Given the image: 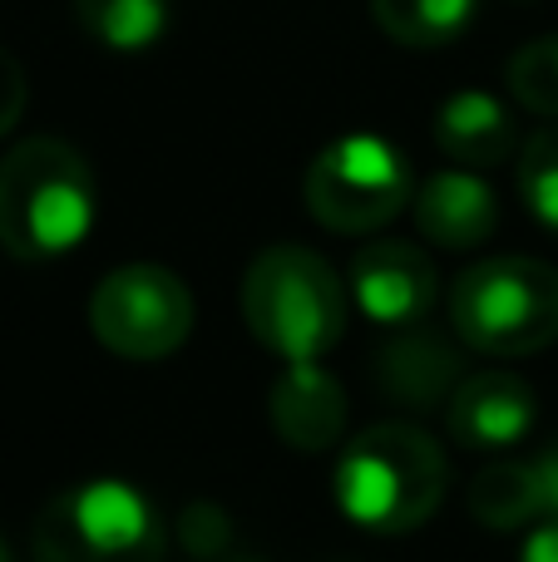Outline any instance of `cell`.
I'll list each match as a JSON object with an SVG mask.
<instances>
[{
    "mask_svg": "<svg viewBox=\"0 0 558 562\" xmlns=\"http://www.w3.org/2000/svg\"><path fill=\"white\" fill-rule=\"evenodd\" d=\"M94 227V173L65 138H25L0 158V247L49 262Z\"/></svg>",
    "mask_w": 558,
    "mask_h": 562,
    "instance_id": "cell-1",
    "label": "cell"
},
{
    "mask_svg": "<svg viewBox=\"0 0 558 562\" xmlns=\"http://www.w3.org/2000/svg\"><path fill=\"white\" fill-rule=\"evenodd\" d=\"M445 454L415 425H371L336 464V504L371 533H411L445 498Z\"/></svg>",
    "mask_w": 558,
    "mask_h": 562,
    "instance_id": "cell-2",
    "label": "cell"
},
{
    "mask_svg": "<svg viewBox=\"0 0 558 562\" xmlns=\"http://www.w3.org/2000/svg\"><path fill=\"white\" fill-rule=\"evenodd\" d=\"M243 321L272 356L322 360L346 330V286L312 247H267L243 277Z\"/></svg>",
    "mask_w": 558,
    "mask_h": 562,
    "instance_id": "cell-3",
    "label": "cell"
},
{
    "mask_svg": "<svg viewBox=\"0 0 558 562\" xmlns=\"http://www.w3.org/2000/svg\"><path fill=\"white\" fill-rule=\"evenodd\" d=\"M450 321L484 356H534L558 340V267L539 257H484L450 291Z\"/></svg>",
    "mask_w": 558,
    "mask_h": 562,
    "instance_id": "cell-4",
    "label": "cell"
},
{
    "mask_svg": "<svg viewBox=\"0 0 558 562\" xmlns=\"http://www.w3.org/2000/svg\"><path fill=\"white\" fill-rule=\"evenodd\" d=\"M35 562H164L158 508L124 479L59 488L35 518Z\"/></svg>",
    "mask_w": 558,
    "mask_h": 562,
    "instance_id": "cell-5",
    "label": "cell"
},
{
    "mask_svg": "<svg viewBox=\"0 0 558 562\" xmlns=\"http://www.w3.org/2000/svg\"><path fill=\"white\" fill-rule=\"evenodd\" d=\"M306 213L332 233H376L415 198L411 164L381 134H346L306 168Z\"/></svg>",
    "mask_w": 558,
    "mask_h": 562,
    "instance_id": "cell-6",
    "label": "cell"
},
{
    "mask_svg": "<svg viewBox=\"0 0 558 562\" xmlns=\"http://www.w3.org/2000/svg\"><path fill=\"white\" fill-rule=\"evenodd\" d=\"M89 326L99 346L124 360H164L193 330V296L168 267L129 262L89 296Z\"/></svg>",
    "mask_w": 558,
    "mask_h": 562,
    "instance_id": "cell-7",
    "label": "cell"
},
{
    "mask_svg": "<svg viewBox=\"0 0 558 562\" xmlns=\"http://www.w3.org/2000/svg\"><path fill=\"white\" fill-rule=\"evenodd\" d=\"M351 291L356 306L376 321V326H415L425 311L435 306V262L411 243H371L351 257Z\"/></svg>",
    "mask_w": 558,
    "mask_h": 562,
    "instance_id": "cell-8",
    "label": "cell"
},
{
    "mask_svg": "<svg viewBox=\"0 0 558 562\" xmlns=\"http://www.w3.org/2000/svg\"><path fill=\"white\" fill-rule=\"evenodd\" d=\"M534 390L524 385L510 370H484V375H465L455 385L445 419H450V435L460 449L475 454H504V449L524 445L534 429Z\"/></svg>",
    "mask_w": 558,
    "mask_h": 562,
    "instance_id": "cell-9",
    "label": "cell"
},
{
    "mask_svg": "<svg viewBox=\"0 0 558 562\" xmlns=\"http://www.w3.org/2000/svg\"><path fill=\"white\" fill-rule=\"evenodd\" d=\"M460 370H465L460 350L440 330L425 326V321L395 326L381 340V350H376V385H381V395L415 409V415H425L435 405H450L455 385L465 380Z\"/></svg>",
    "mask_w": 558,
    "mask_h": 562,
    "instance_id": "cell-10",
    "label": "cell"
},
{
    "mask_svg": "<svg viewBox=\"0 0 558 562\" xmlns=\"http://www.w3.org/2000/svg\"><path fill=\"white\" fill-rule=\"evenodd\" d=\"M470 514L490 533H514V528L558 518V445L534 459H504L475 474L470 484Z\"/></svg>",
    "mask_w": 558,
    "mask_h": 562,
    "instance_id": "cell-11",
    "label": "cell"
},
{
    "mask_svg": "<svg viewBox=\"0 0 558 562\" xmlns=\"http://www.w3.org/2000/svg\"><path fill=\"white\" fill-rule=\"evenodd\" d=\"M272 429L297 449V454H322L346 429V390L322 360H287L272 395Z\"/></svg>",
    "mask_w": 558,
    "mask_h": 562,
    "instance_id": "cell-12",
    "label": "cell"
},
{
    "mask_svg": "<svg viewBox=\"0 0 558 562\" xmlns=\"http://www.w3.org/2000/svg\"><path fill=\"white\" fill-rule=\"evenodd\" d=\"M415 227L445 252H470L500 227V203L490 183L470 168H445L415 188Z\"/></svg>",
    "mask_w": 558,
    "mask_h": 562,
    "instance_id": "cell-13",
    "label": "cell"
},
{
    "mask_svg": "<svg viewBox=\"0 0 558 562\" xmlns=\"http://www.w3.org/2000/svg\"><path fill=\"white\" fill-rule=\"evenodd\" d=\"M435 144H440L445 158L465 168H494L514 154L520 144V128H514L510 109L500 104L484 89H460L440 104L435 114Z\"/></svg>",
    "mask_w": 558,
    "mask_h": 562,
    "instance_id": "cell-14",
    "label": "cell"
},
{
    "mask_svg": "<svg viewBox=\"0 0 558 562\" xmlns=\"http://www.w3.org/2000/svg\"><path fill=\"white\" fill-rule=\"evenodd\" d=\"M480 0H371V15L395 45L431 49L465 35Z\"/></svg>",
    "mask_w": 558,
    "mask_h": 562,
    "instance_id": "cell-15",
    "label": "cell"
},
{
    "mask_svg": "<svg viewBox=\"0 0 558 562\" xmlns=\"http://www.w3.org/2000/svg\"><path fill=\"white\" fill-rule=\"evenodd\" d=\"M75 15L94 45L134 55V49H148L164 40L168 0H75Z\"/></svg>",
    "mask_w": 558,
    "mask_h": 562,
    "instance_id": "cell-16",
    "label": "cell"
},
{
    "mask_svg": "<svg viewBox=\"0 0 558 562\" xmlns=\"http://www.w3.org/2000/svg\"><path fill=\"white\" fill-rule=\"evenodd\" d=\"M520 193L534 223L558 233V128H544L520 154Z\"/></svg>",
    "mask_w": 558,
    "mask_h": 562,
    "instance_id": "cell-17",
    "label": "cell"
},
{
    "mask_svg": "<svg viewBox=\"0 0 558 562\" xmlns=\"http://www.w3.org/2000/svg\"><path fill=\"white\" fill-rule=\"evenodd\" d=\"M510 89L524 109L558 119V35L529 40L510 59Z\"/></svg>",
    "mask_w": 558,
    "mask_h": 562,
    "instance_id": "cell-18",
    "label": "cell"
},
{
    "mask_svg": "<svg viewBox=\"0 0 558 562\" xmlns=\"http://www.w3.org/2000/svg\"><path fill=\"white\" fill-rule=\"evenodd\" d=\"M183 543H188V553H198V558H217L227 543H233V533H227V514L213 508V504H193L183 514Z\"/></svg>",
    "mask_w": 558,
    "mask_h": 562,
    "instance_id": "cell-19",
    "label": "cell"
},
{
    "mask_svg": "<svg viewBox=\"0 0 558 562\" xmlns=\"http://www.w3.org/2000/svg\"><path fill=\"white\" fill-rule=\"evenodd\" d=\"M20 114H25V69L0 45V134H10L20 124Z\"/></svg>",
    "mask_w": 558,
    "mask_h": 562,
    "instance_id": "cell-20",
    "label": "cell"
},
{
    "mask_svg": "<svg viewBox=\"0 0 558 562\" xmlns=\"http://www.w3.org/2000/svg\"><path fill=\"white\" fill-rule=\"evenodd\" d=\"M520 562H558V518H544V524H534V533L524 538Z\"/></svg>",
    "mask_w": 558,
    "mask_h": 562,
    "instance_id": "cell-21",
    "label": "cell"
},
{
    "mask_svg": "<svg viewBox=\"0 0 558 562\" xmlns=\"http://www.w3.org/2000/svg\"><path fill=\"white\" fill-rule=\"evenodd\" d=\"M0 562H10V553H5V543H0Z\"/></svg>",
    "mask_w": 558,
    "mask_h": 562,
    "instance_id": "cell-22",
    "label": "cell"
},
{
    "mask_svg": "<svg viewBox=\"0 0 558 562\" xmlns=\"http://www.w3.org/2000/svg\"><path fill=\"white\" fill-rule=\"evenodd\" d=\"M237 562H257V558H237Z\"/></svg>",
    "mask_w": 558,
    "mask_h": 562,
    "instance_id": "cell-23",
    "label": "cell"
}]
</instances>
